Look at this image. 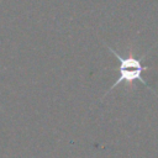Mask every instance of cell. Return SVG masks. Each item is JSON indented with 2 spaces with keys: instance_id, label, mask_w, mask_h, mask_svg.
<instances>
[{
  "instance_id": "cell-1",
  "label": "cell",
  "mask_w": 158,
  "mask_h": 158,
  "mask_svg": "<svg viewBox=\"0 0 158 158\" xmlns=\"http://www.w3.org/2000/svg\"><path fill=\"white\" fill-rule=\"evenodd\" d=\"M107 48H109V51H110V52L118 59V62H120V65H118V73H120V75H118L117 80L111 85V88L104 94L102 99H104L114 88H116L118 84L126 83L127 86L131 88L136 80L141 81V83H142L143 85H146L151 91H153V89H151V86H149V85L146 83V80L142 78V73H143L144 70L149 69L148 65H143L142 62H141V59H139V58H136V57L132 54V52H130V54H128L127 57H122V56L118 54L114 48H111V47H109V46H107ZM153 93H154V91H153Z\"/></svg>"
}]
</instances>
